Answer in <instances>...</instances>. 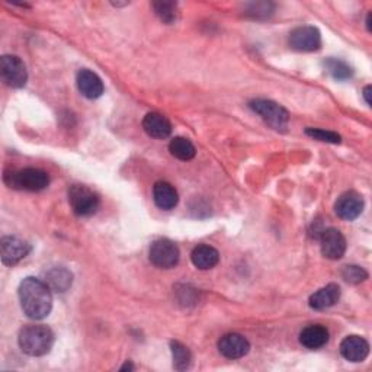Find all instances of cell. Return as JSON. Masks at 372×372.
<instances>
[{
	"label": "cell",
	"mask_w": 372,
	"mask_h": 372,
	"mask_svg": "<svg viewBox=\"0 0 372 372\" xmlns=\"http://www.w3.org/2000/svg\"><path fill=\"white\" fill-rule=\"evenodd\" d=\"M24 313L32 320H43L51 313L52 295L51 288L34 276L25 278L17 289Z\"/></svg>",
	"instance_id": "1"
},
{
	"label": "cell",
	"mask_w": 372,
	"mask_h": 372,
	"mask_svg": "<svg viewBox=\"0 0 372 372\" xmlns=\"http://www.w3.org/2000/svg\"><path fill=\"white\" fill-rule=\"evenodd\" d=\"M54 333L43 324H28L17 336V343L24 353L29 357H44L54 346Z\"/></svg>",
	"instance_id": "2"
},
{
	"label": "cell",
	"mask_w": 372,
	"mask_h": 372,
	"mask_svg": "<svg viewBox=\"0 0 372 372\" xmlns=\"http://www.w3.org/2000/svg\"><path fill=\"white\" fill-rule=\"evenodd\" d=\"M5 182L8 183L9 188H13V189L40 192V191H44L50 185V176L47 172L41 169L27 167V169L10 172L9 175H6Z\"/></svg>",
	"instance_id": "3"
},
{
	"label": "cell",
	"mask_w": 372,
	"mask_h": 372,
	"mask_svg": "<svg viewBox=\"0 0 372 372\" xmlns=\"http://www.w3.org/2000/svg\"><path fill=\"white\" fill-rule=\"evenodd\" d=\"M69 202L73 213L79 217H90L99 210L101 199L85 185H73L69 189Z\"/></svg>",
	"instance_id": "4"
},
{
	"label": "cell",
	"mask_w": 372,
	"mask_h": 372,
	"mask_svg": "<svg viewBox=\"0 0 372 372\" xmlns=\"http://www.w3.org/2000/svg\"><path fill=\"white\" fill-rule=\"evenodd\" d=\"M249 106L253 113L260 115V118H262L268 125H271L273 129L284 131V129L288 127L289 121L288 110L279 103L268 99H255L250 101Z\"/></svg>",
	"instance_id": "5"
},
{
	"label": "cell",
	"mask_w": 372,
	"mask_h": 372,
	"mask_svg": "<svg viewBox=\"0 0 372 372\" xmlns=\"http://www.w3.org/2000/svg\"><path fill=\"white\" fill-rule=\"evenodd\" d=\"M179 248L169 238L155 240L148 250V259L159 269L175 268L179 264Z\"/></svg>",
	"instance_id": "6"
},
{
	"label": "cell",
	"mask_w": 372,
	"mask_h": 372,
	"mask_svg": "<svg viewBox=\"0 0 372 372\" xmlns=\"http://www.w3.org/2000/svg\"><path fill=\"white\" fill-rule=\"evenodd\" d=\"M0 74H2L3 82L13 89L24 87L28 80L27 67L16 55H3L0 59Z\"/></svg>",
	"instance_id": "7"
},
{
	"label": "cell",
	"mask_w": 372,
	"mask_h": 372,
	"mask_svg": "<svg viewBox=\"0 0 372 372\" xmlns=\"http://www.w3.org/2000/svg\"><path fill=\"white\" fill-rule=\"evenodd\" d=\"M289 45L300 52H313L322 48V34L315 27H299L289 34Z\"/></svg>",
	"instance_id": "8"
},
{
	"label": "cell",
	"mask_w": 372,
	"mask_h": 372,
	"mask_svg": "<svg viewBox=\"0 0 372 372\" xmlns=\"http://www.w3.org/2000/svg\"><path fill=\"white\" fill-rule=\"evenodd\" d=\"M31 252V246L25 240L16 236H6L0 241V256L6 266H13L20 264Z\"/></svg>",
	"instance_id": "9"
},
{
	"label": "cell",
	"mask_w": 372,
	"mask_h": 372,
	"mask_svg": "<svg viewBox=\"0 0 372 372\" xmlns=\"http://www.w3.org/2000/svg\"><path fill=\"white\" fill-rule=\"evenodd\" d=\"M322 255L330 260H339L346 253V238L338 229H326L320 236Z\"/></svg>",
	"instance_id": "10"
},
{
	"label": "cell",
	"mask_w": 372,
	"mask_h": 372,
	"mask_svg": "<svg viewBox=\"0 0 372 372\" xmlns=\"http://www.w3.org/2000/svg\"><path fill=\"white\" fill-rule=\"evenodd\" d=\"M364 206V198L355 191H349L338 198L336 203H334V213L345 221H353L362 214Z\"/></svg>",
	"instance_id": "11"
},
{
	"label": "cell",
	"mask_w": 372,
	"mask_h": 372,
	"mask_svg": "<svg viewBox=\"0 0 372 372\" xmlns=\"http://www.w3.org/2000/svg\"><path fill=\"white\" fill-rule=\"evenodd\" d=\"M218 350L227 359H240L249 353L250 343L238 333H229L218 341Z\"/></svg>",
	"instance_id": "12"
},
{
	"label": "cell",
	"mask_w": 372,
	"mask_h": 372,
	"mask_svg": "<svg viewBox=\"0 0 372 372\" xmlns=\"http://www.w3.org/2000/svg\"><path fill=\"white\" fill-rule=\"evenodd\" d=\"M76 82H78V87L80 93L87 99H98L103 95V90H105L103 82L98 74L93 73L92 70H87V69L79 70L78 76H76Z\"/></svg>",
	"instance_id": "13"
},
{
	"label": "cell",
	"mask_w": 372,
	"mask_h": 372,
	"mask_svg": "<svg viewBox=\"0 0 372 372\" xmlns=\"http://www.w3.org/2000/svg\"><path fill=\"white\" fill-rule=\"evenodd\" d=\"M341 353L349 362H364L369 355V343L357 334H350L342 341Z\"/></svg>",
	"instance_id": "14"
},
{
	"label": "cell",
	"mask_w": 372,
	"mask_h": 372,
	"mask_svg": "<svg viewBox=\"0 0 372 372\" xmlns=\"http://www.w3.org/2000/svg\"><path fill=\"white\" fill-rule=\"evenodd\" d=\"M143 128L147 136H150L156 140H164L172 134L171 121L157 113H150L144 117Z\"/></svg>",
	"instance_id": "15"
},
{
	"label": "cell",
	"mask_w": 372,
	"mask_h": 372,
	"mask_svg": "<svg viewBox=\"0 0 372 372\" xmlns=\"http://www.w3.org/2000/svg\"><path fill=\"white\" fill-rule=\"evenodd\" d=\"M153 199L156 206L163 211H171L179 203V194L175 186L167 182H156L153 186Z\"/></svg>",
	"instance_id": "16"
},
{
	"label": "cell",
	"mask_w": 372,
	"mask_h": 372,
	"mask_svg": "<svg viewBox=\"0 0 372 372\" xmlns=\"http://www.w3.org/2000/svg\"><path fill=\"white\" fill-rule=\"evenodd\" d=\"M341 300V288L336 284H329L319 291H315L308 300V304L313 310H327L333 307Z\"/></svg>",
	"instance_id": "17"
},
{
	"label": "cell",
	"mask_w": 372,
	"mask_h": 372,
	"mask_svg": "<svg viewBox=\"0 0 372 372\" xmlns=\"http://www.w3.org/2000/svg\"><path fill=\"white\" fill-rule=\"evenodd\" d=\"M191 260L195 268L201 271H208L218 265L220 253L217 249L208 245H199L191 253Z\"/></svg>",
	"instance_id": "18"
},
{
	"label": "cell",
	"mask_w": 372,
	"mask_h": 372,
	"mask_svg": "<svg viewBox=\"0 0 372 372\" xmlns=\"http://www.w3.org/2000/svg\"><path fill=\"white\" fill-rule=\"evenodd\" d=\"M329 342V330L322 324H313L300 333V343L311 350L320 349Z\"/></svg>",
	"instance_id": "19"
},
{
	"label": "cell",
	"mask_w": 372,
	"mask_h": 372,
	"mask_svg": "<svg viewBox=\"0 0 372 372\" xmlns=\"http://www.w3.org/2000/svg\"><path fill=\"white\" fill-rule=\"evenodd\" d=\"M51 289L57 292H66L73 282V275L69 269L63 266L51 268L48 272H45V281H44Z\"/></svg>",
	"instance_id": "20"
},
{
	"label": "cell",
	"mask_w": 372,
	"mask_h": 372,
	"mask_svg": "<svg viewBox=\"0 0 372 372\" xmlns=\"http://www.w3.org/2000/svg\"><path fill=\"white\" fill-rule=\"evenodd\" d=\"M169 152L173 157L183 160V162H188V160H192L195 157L196 148L188 138L175 137V138H172V141L169 144Z\"/></svg>",
	"instance_id": "21"
},
{
	"label": "cell",
	"mask_w": 372,
	"mask_h": 372,
	"mask_svg": "<svg viewBox=\"0 0 372 372\" xmlns=\"http://www.w3.org/2000/svg\"><path fill=\"white\" fill-rule=\"evenodd\" d=\"M171 350H172V358H173V368L178 371H185L189 369L192 364V353L191 350L182 345L178 341L171 342Z\"/></svg>",
	"instance_id": "22"
},
{
	"label": "cell",
	"mask_w": 372,
	"mask_h": 372,
	"mask_svg": "<svg viewBox=\"0 0 372 372\" xmlns=\"http://www.w3.org/2000/svg\"><path fill=\"white\" fill-rule=\"evenodd\" d=\"M323 66L330 76L336 80H348L352 78V74H353V70L348 63L338 60V59H333V57L326 59L323 62Z\"/></svg>",
	"instance_id": "23"
},
{
	"label": "cell",
	"mask_w": 372,
	"mask_h": 372,
	"mask_svg": "<svg viewBox=\"0 0 372 372\" xmlns=\"http://www.w3.org/2000/svg\"><path fill=\"white\" fill-rule=\"evenodd\" d=\"M155 13L164 24H173L176 20V3L173 2H155Z\"/></svg>",
	"instance_id": "24"
},
{
	"label": "cell",
	"mask_w": 372,
	"mask_h": 372,
	"mask_svg": "<svg viewBox=\"0 0 372 372\" xmlns=\"http://www.w3.org/2000/svg\"><path fill=\"white\" fill-rule=\"evenodd\" d=\"M342 278L345 279L346 282L349 284H361L364 282L365 279H368V272L361 268V266H357V265H348L342 269Z\"/></svg>",
	"instance_id": "25"
},
{
	"label": "cell",
	"mask_w": 372,
	"mask_h": 372,
	"mask_svg": "<svg viewBox=\"0 0 372 372\" xmlns=\"http://www.w3.org/2000/svg\"><path fill=\"white\" fill-rule=\"evenodd\" d=\"M306 134L317 141H324L330 144H341L342 138L339 134L333 131H324L322 128H306Z\"/></svg>",
	"instance_id": "26"
},
{
	"label": "cell",
	"mask_w": 372,
	"mask_h": 372,
	"mask_svg": "<svg viewBox=\"0 0 372 372\" xmlns=\"http://www.w3.org/2000/svg\"><path fill=\"white\" fill-rule=\"evenodd\" d=\"M273 13V5L269 2H257V3H252L248 9V15H250L252 17H269Z\"/></svg>",
	"instance_id": "27"
},
{
	"label": "cell",
	"mask_w": 372,
	"mask_h": 372,
	"mask_svg": "<svg viewBox=\"0 0 372 372\" xmlns=\"http://www.w3.org/2000/svg\"><path fill=\"white\" fill-rule=\"evenodd\" d=\"M364 98H365V102L368 103V106H371V86H365L364 89Z\"/></svg>",
	"instance_id": "28"
},
{
	"label": "cell",
	"mask_w": 372,
	"mask_h": 372,
	"mask_svg": "<svg viewBox=\"0 0 372 372\" xmlns=\"http://www.w3.org/2000/svg\"><path fill=\"white\" fill-rule=\"evenodd\" d=\"M133 371L134 369V365L131 362H125V365L121 368V371Z\"/></svg>",
	"instance_id": "29"
},
{
	"label": "cell",
	"mask_w": 372,
	"mask_h": 372,
	"mask_svg": "<svg viewBox=\"0 0 372 372\" xmlns=\"http://www.w3.org/2000/svg\"><path fill=\"white\" fill-rule=\"evenodd\" d=\"M366 27H368V31H371V13H368L366 16Z\"/></svg>",
	"instance_id": "30"
}]
</instances>
